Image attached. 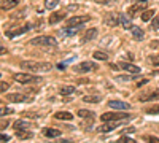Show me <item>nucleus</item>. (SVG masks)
<instances>
[{
	"label": "nucleus",
	"mask_w": 159,
	"mask_h": 143,
	"mask_svg": "<svg viewBox=\"0 0 159 143\" xmlns=\"http://www.w3.org/2000/svg\"><path fill=\"white\" fill-rule=\"evenodd\" d=\"M21 69L24 70H30L34 73H43V72H49L52 69V65L49 62H37V60H24L21 62Z\"/></svg>",
	"instance_id": "f257e3e1"
},
{
	"label": "nucleus",
	"mask_w": 159,
	"mask_h": 143,
	"mask_svg": "<svg viewBox=\"0 0 159 143\" xmlns=\"http://www.w3.org/2000/svg\"><path fill=\"white\" fill-rule=\"evenodd\" d=\"M13 80L21 83V84H34V83L43 81L40 76H35V75H30V73H15L13 75Z\"/></svg>",
	"instance_id": "f03ea898"
},
{
	"label": "nucleus",
	"mask_w": 159,
	"mask_h": 143,
	"mask_svg": "<svg viewBox=\"0 0 159 143\" xmlns=\"http://www.w3.org/2000/svg\"><path fill=\"white\" fill-rule=\"evenodd\" d=\"M30 45H35V46H56L57 42H56V38L51 37V35H40V37L32 38Z\"/></svg>",
	"instance_id": "7ed1b4c3"
},
{
	"label": "nucleus",
	"mask_w": 159,
	"mask_h": 143,
	"mask_svg": "<svg viewBox=\"0 0 159 143\" xmlns=\"http://www.w3.org/2000/svg\"><path fill=\"white\" fill-rule=\"evenodd\" d=\"M129 119H118V121H105V124H102L99 127V132L102 134H107V132H111L113 129L119 127V126H123L124 123H127Z\"/></svg>",
	"instance_id": "20e7f679"
},
{
	"label": "nucleus",
	"mask_w": 159,
	"mask_h": 143,
	"mask_svg": "<svg viewBox=\"0 0 159 143\" xmlns=\"http://www.w3.org/2000/svg\"><path fill=\"white\" fill-rule=\"evenodd\" d=\"M132 116L130 114H127V113H118V111H110V113H103L102 114V121L105 123V121H118V119H130Z\"/></svg>",
	"instance_id": "39448f33"
},
{
	"label": "nucleus",
	"mask_w": 159,
	"mask_h": 143,
	"mask_svg": "<svg viewBox=\"0 0 159 143\" xmlns=\"http://www.w3.org/2000/svg\"><path fill=\"white\" fill-rule=\"evenodd\" d=\"M75 73H89V72H94L97 70V64L94 62H81V64H78V65H75Z\"/></svg>",
	"instance_id": "423d86ee"
},
{
	"label": "nucleus",
	"mask_w": 159,
	"mask_h": 143,
	"mask_svg": "<svg viewBox=\"0 0 159 143\" xmlns=\"http://www.w3.org/2000/svg\"><path fill=\"white\" fill-rule=\"evenodd\" d=\"M108 107L111 110H116V111H127L130 110V105L126 102H121V100H110L108 102Z\"/></svg>",
	"instance_id": "0eeeda50"
},
{
	"label": "nucleus",
	"mask_w": 159,
	"mask_h": 143,
	"mask_svg": "<svg viewBox=\"0 0 159 143\" xmlns=\"http://www.w3.org/2000/svg\"><path fill=\"white\" fill-rule=\"evenodd\" d=\"M7 99L10 102H32L34 97L32 96H27V94H21V92H16V94H8Z\"/></svg>",
	"instance_id": "6e6552de"
},
{
	"label": "nucleus",
	"mask_w": 159,
	"mask_h": 143,
	"mask_svg": "<svg viewBox=\"0 0 159 143\" xmlns=\"http://www.w3.org/2000/svg\"><path fill=\"white\" fill-rule=\"evenodd\" d=\"M29 29H30V25L25 24V25H22V27H18V29H15V30H7V37H8V38H15V37H18V35H22V34H25V32H29Z\"/></svg>",
	"instance_id": "1a4fd4ad"
},
{
	"label": "nucleus",
	"mask_w": 159,
	"mask_h": 143,
	"mask_svg": "<svg viewBox=\"0 0 159 143\" xmlns=\"http://www.w3.org/2000/svg\"><path fill=\"white\" fill-rule=\"evenodd\" d=\"M145 2H147V0H142V2H139V3H135V5H132V7L127 10V16H129V18H134L139 11L145 10Z\"/></svg>",
	"instance_id": "9d476101"
},
{
	"label": "nucleus",
	"mask_w": 159,
	"mask_h": 143,
	"mask_svg": "<svg viewBox=\"0 0 159 143\" xmlns=\"http://www.w3.org/2000/svg\"><path fill=\"white\" fill-rule=\"evenodd\" d=\"M157 99H159V89L151 91V92H145L139 97L140 102H151V100H157Z\"/></svg>",
	"instance_id": "9b49d317"
},
{
	"label": "nucleus",
	"mask_w": 159,
	"mask_h": 143,
	"mask_svg": "<svg viewBox=\"0 0 159 143\" xmlns=\"http://www.w3.org/2000/svg\"><path fill=\"white\" fill-rule=\"evenodd\" d=\"M118 67L119 69H123V70H126V72H129V73H140V69L137 67V65H134V64H130V62H119L118 64Z\"/></svg>",
	"instance_id": "f8f14e48"
},
{
	"label": "nucleus",
	"mask_w": 159,
	"mask_h": 143,
	"mask_svg": "<svg viewBox=\"0 0 159 143\" xmlns=\"http://www.w3.org/2000/svg\"><path fill=\"white\" fill-rule=\"evenodd\" d=\"M103 22L107 25H110V27H115V25L119 24V15H116V13H108V15L105 16Z\"/></svg>",
	"instance_id": "ddd939ff"
},
{
	"label": "nucleus",
	"mask_w": 159,
	"mask_h": 143,
	"mask_svg": "<svg viewBox=\"0 0 159 143\" xmlns=\"http://www.w3.org/2000/svg\"><path fill=\"white\" fill-rule=\"evenodd\" d=\"M42 134L45 135V137H48V138H57V137H61V131H57V129H52V127H43L42 129Z\"/></svg>",
	"instance_id": "4468645a"
},
{
	"label": "nucleus",
	"mask_w": 159,
	"mask_h": 143,
	"mask_svg": "<svg viewBox=\"0 0 159 143\" xmlns=\"http://www.w3.org/2000/svg\"><path fill=\"white\" fill-rule=\"evenodd\" d=\"M80 30H81V27H80V25H69V27L62 29L59 34H61L62 37H70V35H76Z\"/></svg>",
	"instance_id": "2eb2a0df"
},
{
	"label": "nucleus",
	"mask_w": 159,
	"mask_h": 143,
	"mask_svg": "<svg viewBox=\"0 0 159 143\" xmlns=\"http://www.w3.org/2000/svg\"><path fill=\"white\" fill-rule=\"evenodd\" d=\"M97 34H99V30H97L96 27H92V29L86 30V32H84V35H83V38H81V43H86V42L94 40V38L97 37Z\"/></svg>",
	"instance_id": "dca6fc26"
},
{
	"label": "nucleus",
	"mask_w": 159,
	"mask_h": 143,
	"mask_svg": "<svg viewBox=\"0 0 159 143\" xmlns=\"http://www.w3.org/2000/svg\"><path fill=\"white\" fill-rule=\"evenodd\" d=\"M19 3V0H0V10H13Z\"/></svg>",
	"instance_id": "f3484780"
},
{
	"label": "nucleus",
	"mask_w": 159,
	"mask_h": 143,
	"mask_svg": "<svg viewBox=\"0 0 159 143\" xmlns=\"http://www.w3.org/2000/svg\"><path fill=\"white\" fill-rule=\"evenodd\" d=\"M89 19H91V16H75V18H70L67 21V25H80V24H83Z\"/></svg>",
	"instance_id": "a211bd4d"
},
{
	"label": "nucleus",
	"mask_w": 159,
	"mask_h": 143,
	"mask_svg": "<svg viewBox=\"0 0 159 143\" xmlns=\"http://www.w3.org/2000/svg\"><path fill=\"white\" fill-rule=\"evenodd\" d=\"M54 119H59V121H70L73 119V114L69 113V111H57L54 114Z\"/></svg>",
	"instance_id": "6ab92c4d"
},
{
	"label": "nucleus",
	"mask_w": 159,
	"mask_h": 143,
	"mask_svg": "<svg viewBox=\"0 0 159 143\" xmlns=\"http://www.w3.org/2000/svg\"><path fill=\"white\" fill-rule=\"evenodd\" d=\"M65 18V13L64 11H57V13H52L51 18H49V24H57L59 21H62Z\"/></svg>",
	"instance_id": "aec40b11"
},
{
	"label": "nucleus",
	"mask_w": 159,
	"mask_h": 143,
	"mask_svg": "<svg viewBox=\"0 0 159 143\" xmlns=\"http://www.w3.org/2000/svg\"><path fill=\"white\" fill-rule=\"evenodd\" d=\"M29 126L30 124L25 119H19L16 123H13V129H15V131H24V129H29Z\"/></svg>",
	"instance_id": "412c9836"
},
{
	"label": "nucleus",
	"mask_w": 159,
	"mask_h": 143,
	"mask_svg": "<svg viewBox=\"0 0 159 143\" xmlns=\"http://www.w3.org/2000/svg\"><path fill=\"white\" fill-rule=\"evenodd\" d=\"M130 32H132V35H134L135 40H143V38H145V32H143V29H140V27H135V25H132Z\"/></svg>",
	"instance_id": "4be33fe9"
},
{
	"label": "nucleus",
	"mask_w": 159,
	"mask_h": 143,
	"mask_svg": "<svg viewBox=\"0 0 159 143\" xmlns=\"http://www.w3.org/2000/svg\"><path fill=\"white\" fill-rule=\"evenodd\" d=\"M102 100V96L100 94H94V96H84L83 97V102L86 103H99Z\"/></svg>",
	"instance_id": "5701e85b"
},
{
	"label": "nucleus",
	"mask_w": 159,
	"mask_h": 143,
	"mask_svg": "<svg viewBox=\"0 0 159 143\" xmlns=\"http://www.w3.org/2000/svg\"><path fill=\"white\" fill-rule=\"evenodd\" d=\"M119 24L127 30V29H132V24H130V18H127L126 15H119Z\"/></svg>",
	"instance_id": "b1692460"
},
{
	"label": "nucleus",
	"mask_w": 159,
	"mask_h": 143,
	"mask_svg": "<svg viewBox=\"0 0 159 143\" xmlns=\"http://www.w3.org/2000/svg\"><path fill=\"white\" fill-rule=\"evenodd\" d=\"M16 135H18V138H21V140H29V138H32V137H34V134H32V132H29L27 129H24V131H18V132H16Z\"/></svg>",
	"instance_id": "393cba45"
},
{
	"label": "nucleus",
	"mask_w": 159,
	"mask_h": 143,
	"mask_svg": "<svg viewBox=\"0 0 159 143\" xmlns=\"http://www.w3.org/2000/svg\"><path fill=\"white\" fill-rule=\"evenodd\" d=\"M76 92V89L73 87V86H64L62 89H61V94L62 96H72V94H75Z\"/></svg>",
	"instance_id": "a878e982"
},
{
	"label": "nucleus",
	"mask_w": 159,
	"mask_h": 143,
	"mask_svg": "<svg viewBox=\"0 0 159 143\" xmlns=\"http://www.w3.org/2000/svg\"><path fill=\"white\" fill-rule=\"evenodd\" d=\"M78 116H80V118L92 119V118H94V111H89V110H80V111H78Z\"/></svg>",
	"instance_id": "bb28decb"
},
{
	"label": "nucleus",
	"mask_w": 159,
	"mask_h": 143,
	"mask_svg": "<svg viewBox=\"0 0 159 143\" xmlns=\"http://www.w3.org/2000/svg\"><path fill=\"white\" fill-rule=\"evenodd\" d=\"M153 16H154V10H145V11L142 13V21L147 22V21H150Z\"/></svg>",
	"instance_id": "cd10ccee"
},
{
	"label": "nucleus",
	"mask_w": 159,
	"mask_h": 143,
	"mask_svg": "<svg viewBox=\"0 0 159 143\" xmlns=\"http://www.w3.org/2000/svg\"><path fill=\"white\" fill-rule=\"evenodd\" d=\"M59 3V0H45V8L46 10H52V8H56Z\"/></svg>",
	"instance_id": "c85d7f7f"
},
{
	"label": "nucleus",
	"mask_w": 159,
	"mask_h": 143,
	"mask_svg": "<svg viewBox=\"0 0 159 143\" xmlns=\"http://www.w3.org/2000/svg\"><path fill=\"white\" fill-rule=\"evenodd\" d=\"M92 56H94V59H97V60H108V56L105 53H102V51H96Z\"/></svg>",
	"instance_id": "c756f323"
},
{
	"label": "nucleus",
	"mask_w": 159,
	"mask_h": 143,
	"mask_svg": "<svg viewBox=\"0 0 159 143\" xmlns=\"http://www.w3.org/2000/svg\"><path fill=\"white\" fill-rule=\"evenodd\" d=\"M118 143H135V140L130 138V137H127V135H123V137L118 138Z\"/></svg>",
	"instance_id": "7c9ffc66"
},
{
	"label": "nucleus",
	"mask_w": 159,
	"mask_h": 143,
	"mask_svg": "<svg viewBox=\"0 0 159 143\" xmlns=\"http://www.w3.org/2000/svg\"><path fill=\"white\" fill-rule=\"evenodd\" d=\"M143 140L148 141V143H159V138L157 137H153V135H145Z\"/></svg>",
	"instance_id": "2f4dec72"
},
{
	"label": "nucleus",
	"mask_w": 159,
	"mask_h": 143,
	"mask_svg": "<svg viewBox=\"0 0 159 143\" xmlns=\"http://www.w3.org/2000/svg\"><path fill=\"white\" fill-rule=\"evenodd\" d=\"M10 89V83L8 81H0V94L5 92V91Z\"/></svg>",
	"instance_id": "473e14b6"
},
{
	"label": "nucleus",
	"mask_w": 159,
	"mask_h": 143,
	"mask_svg": "<svg viewBox=\"0 0 159 143\" xmlns=\"http://www.w3.org/2000/svg\"><path fill=\"white\" fill-rule=\"evenodd\" d=\"M147 113L148 114H159V105H154V107L147 108Z\"/></svg>",
	"instance_id": "72a5a7b5"
},
{
	"label": "nucleus",
	"mask_w": 159,
	"mask_h": 143,
	"mask_svg": "<svg viewBox=\"0 0 159 143\" xmlns=\"http://www.w3.org/2000/svg\"><path fill=\"white\" fill-rule=\"evenodd\" d=\"M13 108H7V107H0V116H5V114H11Z\"/></svg>",
	"instance_id": "f704fd0d"
},
{
	"label": "nucleus",
	"mask_w": 159,
	"mask_h": 143,
	"mask_svg": "<svg viewBox=\"0 0 159 143\" xmlns=\"http://www.w3.org/2000/svg\"><path fill=\"white\" fill-rule=\"evenodd\" d=\"M151 29H153V30H159V18H153V21H151Z\"/></svg>",
	"instance_id": "c9c22d12"
},
{
	"label": "nucleus",
	"mask_w": 159,
	"mask_h": 143,
	"mask_svg": "<svg viewBox=\"0 0 159 143\" xmlns=\"http://www.w3.org/2000/svg\"><path fill=\"white\" fill-rule=\"evenodd\" d=\"M132 78L127 75V76H116V81H121V83H126V81H130Z\"/></svg>",
	"instance_id": "e433bc0d"
},
{
	"label": "nucleus",
	"mask_w": 159,
	"mask_h": 143,
	"mask_svg": "<svg viewBox=\"0 0 159 143\" xmlns=\"http://www.w3.org/2000/svg\"><path fill=\"white\" fill-rule=\"evenodd\" d=\"M10 140V137L8 135H5V134H0V143H7Z\"/></svg>",
	"instance_id": "4c0bfd02"
},
{
	"label": "nucleus",
	"mask_w": 159,
	"mask_h": 143,
	"mask_svg": "<svg viewBox=\"0 0 159 143\" xmlns=\"http://www.w3.org/2000/svg\"><path fill=\"white\" fill-rule=\"evenodd\" d=\"M150 60L154 64V65H159V56H151V57H150Z\"/></svg>",
	"instance_id": "58836bf2"
},
{
	"label": "nucleus",
	"mask_w": 159,
	"mask_h": 143,
	"mask_svg": "<svg viewBox=\"0 0 159 143\" xmlns=\"http://www.w3.org/2000/svg\"><path fill=\"white\" fill-rule=\"evenodd\" d=\"M147 83H148V80H140V81L137 83V86L140 87V86H143V84H147Z\"/></svg>",
	"instance_id": "ea45409f"
},
{
	"label": "nucleus",
	"mask_w": 159,
	"mask_h": 143,
	"mask_svg": "<svg viewBox=\"0 0 159 143\" xmlns=\"http://www.w3.org/2000/svg\"><path fill=\"white\" fill-rule=\"evenodd\" d=\"M132 132H134V127H129V129H126V131H124L126 135H127V134H132Z\"/></svg>",
	"instance_id": "a19ab883"
},
{
	"label": "nucleus",
	"mask_w": 159,
	"mask_h": 143,
	"mask_svg": "<svg viewBox=\"0 0 159 143\" xmlns=\"http://www.w3.org/2000/svg\"><path fill=\"white\" fill-rule=\"evenodd\" d=\"M110 69L111 70H119V67L116 65V64H110Z\"/></svg>",
	"instance_id": "79ce46f5"
},
{
	"label": "nucleus",
	"mask_w": 159,
	"mask_h": 143,
	"mask_svg": "<svg viewBox=\"0 0 159 143\" xmlns=\"http://www.w3.org/2000/svg\"><path fill=\"white\" fill-rule=\"evenodd\" d=\"M3 53H7V49L3 46H0V54H3Z\"/></svg>",
	"instance_id": "37998d69"
}]
</instances>
